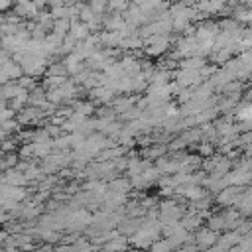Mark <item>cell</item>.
Wrapping results in <instances>:
<instances>
[{"label":"cell","instance_id":"6da1fadb","mask_svg":"<svg viewBox=\"0 0 252 252\" xmlns=\"http://www.w3.org/2000/svg\"><path fill=\"white\" fill-rule=\"evenodd\" d=\"M89 26L85 24V22H81L79 18H73L71 20V26H69V35L71 37H75L77 41H83V39H87L89 37Z\"/></svg>","mask_w":252,"mask_h":252},{"label":"cell","instance_id":"7a4b0ae2","mask_svg":"<svg viewBox=\"0 0 252 252\" xmlns=\"http://www.w3.org/2000/svg\"><path fill=\"white\" fill-rule=\"evenodd\" d=\"M37 14V6L33 0H18L16 2V16H24V18H30V16H35Z\"/></svg>","mask_w":252,"mask_h":252},{"label":"cell","instance_id":"3957f363","mask_svg":"<svg viewBox=\"0 0 252 252\" xmlns=\"http://www.w3.org/2000/svg\"><path fill=\"white\" fill-rule=\"evenodd\" d=\"M130 6V0H108L106 2V8L110 12H116V14H124Z\"/></svg>","mask_w":252,"mask_h":252},{"label":"cell","instance_id":"277c9868","mask_svg":"<svg viewBox=\"0 0 252 252\" xmlns=\"http://www.w3.org/2000/svg\"><path fill=\"white\" fill-rule=\"evenodd\" d=\"M6 181L12 183V185H16V183H24V175H22L20 171H10V173L6 175Z\"/></svg>","mask_w":252,"mask_h":252},{"label":"cell","instance_id":"5b68a950","mask_svg":"<svg viewBox=\"0 0 252 252\" xmlns=\"http://www.w3.org/2000/svg\"><path fill=\"white\" fill-rule=\"evenodd\" d=\"M236 116H238L240 120H250V118H252V104L242 106V108L236 112Z\"/></svg>","mask_w":252,"mask_h":252},{"label":"cell","instance_id":"8992f818","mask_svg":"<svg viewBox=\"0 0 252 252\" xmlns=\"http://www.w3.org/2000/svg\"><path fill=\"white\" fill-rule=\"evenodd\" d=\"M14 116V108H2L0 110V122H6Z\"/></svg>","mask_w":252,"mask_h":252},{"label":"cell","instance_id":"52a82bcc","mask_svg":"<svg viewBox=\"0 0 252 252\" xmlns=\"http://www.w3.org/2000/svg\"><path fill=\"white\" fill-rule=\"evenodd\" d=\"M49 4H51V8H55V6H63V0H47Z\"/></svg>","mask_w":252,"mask_h":252},{"label":"cell","instance_id":"ba28073f","mask_svg":"<svg viewBox=\"0 0 252 252\" xmlns=\"http://www.w3.org/2000/svg\"><path fill=\"white\" fill-rule=\"evenodd\" d=\"M195 2H197V4H201V2H207V0H195Z\"/></svg>","mask_w":252,"mask_h":252}]
</instances>
